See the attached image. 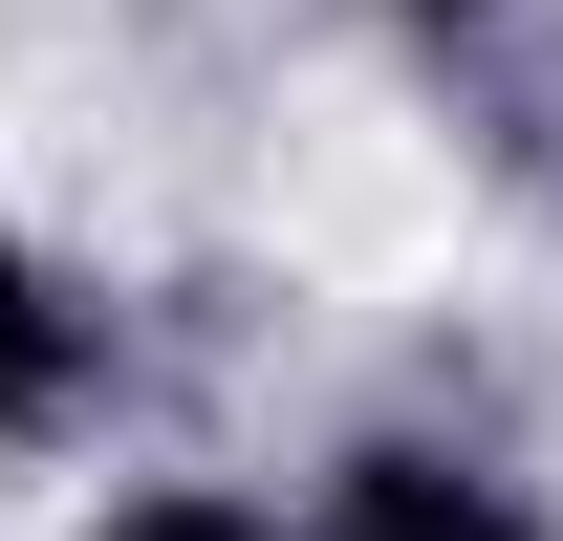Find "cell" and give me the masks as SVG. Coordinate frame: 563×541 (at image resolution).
I'll list each match as a JSON object with an SVG mask.
<instances>
[{
  "label": "cell",
  "instance_id": "cell-1",
  "mask_svg": "<svg viewBox=\"0 0 563 541\" xmlns=\"http://www.w3.org/2000/svg\"><path fill=\"white\" fill-rule=\"evenodd\" d=\"M66 390H87V303L22 261V239H0V433H44Z\"/></svg>",
  "mask_w": 563,
  "mask_h": 541
},
{
  "label": "cell",
  "instance_id": "cell-2",
  "mask_svg": "<svg viewBox=\"0 0 563 541\" xmlns=\"http://www.w3.org/2000/svg\"><path fill=\"white\" fill-rule=\"evenodd\" d=\"M347 541H520V520H498L477 476H433V455H368L347 476Z\"/></svg>",
  "mask_w": 563,
  "mask_h": 541
},
{
  "label": "cell",
  "instance_id": "cell-3",
  "mask_svg": "<svg viewBox=\"0 0 563 541\" xmlns=\"http://www.w3.org/2000/svg\"><path fill=\"white\" fill-rule=\"evenodd\" d=\"M109 541H282V520H239V498H131Z\"/></svg>",
  "mask_w": 563,
  "mask_h": 541
}]
</instances>
